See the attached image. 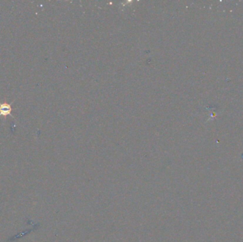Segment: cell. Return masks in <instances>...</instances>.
<instances>
[{
  "instance_id": "6da1fadb",
  "label": "cell",
  "mask_w": 243,
  "mask_h": 242,
  "mask_svg": "<svg viewBox=\"0 0 243 242\" xmlns=\"http://www.w3.org/2000/svg\"><path fill=\"white\" fill-rule=\"evenodd\" d=\"M13 102L11 104H8L6 102H4V103H0V117L1 116H6L10 115L12 117V115H11V112L12 111V109H11V105H12Z\"/></svg>"
}]
</instances>
